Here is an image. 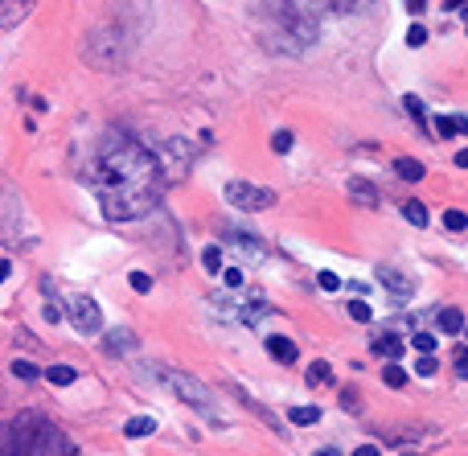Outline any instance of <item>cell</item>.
<instances>
[{"instance_id": "6da1fadb", "label": "cell", "mask_w": 468, "mask_h": 456, "mask_svg": "<svg viewBox=\"0 0 468 456\" xmlns=\"http://www.w3.org/2000/svg\"><path fill=\"white\" fill-rule=\"evenodd\" d=\"M90 177H95V189H99L103 218H111V222L144 218L160 202V189H164L160 160L127 136H107L103 140Z\"/></svg>"}, {"instance_id": "7a4b0ae2", "label": "cell", "mask_w": 468, "mask_h": 456, "mask_svg": "<svg viewBox=\"0 0 468 456\" xmlns=\"http://www.w3.org/2000/svg\"><path fill=\"white\" fill-rule=\"evenodd\" d=\"M263 41L271 49H284V53H300L304 45L317 41V16L308 8V0H267L263 4Z\"/></svg>"}, {"instance_id": "3957f363", "label": "cell", "mask_w": 468, "mask_h": 456, "mask_svg": "<svg viewBox=\"0 0 468 456\" xmlns=\"http://www.w3.org/2000/svg\"><path fill=\"white\" fill-rule=\"evenodd\" d=\"M152 379H160L181 403H189V407H197V411H206V416H214V395H210V387L206 383H197L193 374H185V370H173V366H156L152 370Z\"/></svg>"}, {"instance_id": "277c9868", "label": "cell", "mask_w": 468, "mask_h": 456, "mask_svg": "<svg viewBox=\"0 0 468 456\" xmlns=\"http://www.w3.org/2000/svg\"><path fill=\"white\" fill-rule=\"evenodd\" d=\"M226 202L234 206V210H271L275 206V189H267V185H251V181H226Z\"/></svg>"}, {"instance_id": "5b68a950", "label": "cell", "mask_w": 468, "mask_h": 456, "mask_svg": "<svg viewBox=\"0 0 468 456\" xmlns=\"http://www.w3.org/2000/svg\"><path fill=\"white\" fill-rule=\"evenodd\" d=\"M66 321H70L82 337H95V333L103 329V313H99V304H95L90 296H82V292L66 296Z\"/></svg>"}, {"instance_id": "8992f818", "label": "cell", "mask_w": 468, "mask_h": 456, "mask_svg": "<svg viewBox=\"0 0 468 456\" xmlns=\"http://www.w3.org/2000/svg\"><path fill=\"white\" fill-rule=\"evenodd\" d=\"M374 276H378V284H382V288H386L399 304H407V300L415 296V280H411L407 272H399L395 263H378V267H374Z\"/></svg>"}, {"instance_id": "52a82bcc", "label": "cell", "mask_w": 468, "mask_h": 456, "mask_svg": "<svg viewBox=\"0 0 468 456\" xmlns=\"http://www.w3.org/2000/svg\"><path fill=\"white\" fill-rule=\"evenodd\" d=\"M33 4H37V0H0V29L21 25V21L33 12Z\"/></svg>"}, {"instance_id": "ba28073f", "label": "cell", "mask_w": 468, "mask_h": 456, "mask_svg": "<svg viewBox=\"0 0 468 456\" xmlns=\"http://www.w3.org/2000/svg\"><path fill=\"white\" fill-rule=\"evenodd\" d=\"M222 235H226V243H234L243 255H255V259L263 255V243H259L255 235H247V230H238V226H222Z\"/></svg>"}, {"instance_id": "9c48e42d", "label": "cell", "mask_w": 468, "mask_h": 456, "mask_svg": "<svg viewBox=\"0 0 468 456\" xmlns=\"http://www.w3.org/2000/svg\"><path fill=\"white\" fill-rule=\"evenodd\" d=\"M267 354H271L275 362H284V366H292V362L300 358L296 341H292V337H280V333H271V337H267Z\"/></svg>"}, {"instance_id": "30bf717a", "label": "cell", "mask_w": 468, "mask_h": 456, "mask_svg": "<svg viewBox=\"0 0 468 456\" xmlns=\"http://www.w3.org/2000/svg\"><path fill=\"white\" fill-rule=\"evenodd\" d=\"M349 197L358 206H378V185L366 181V177H349Z\"/></svg>"}, {"instance_id": "8fae6325", "label": "cell", "mask_w": 468, "mask_h": 456, "mask_svg": "<svg viewBox=\"0 0 468 456\" xmlns=\"http://www.w3.org/2000/svg\"><path fill=\"white\" fill-rule=\"evenodd\" d=\"M436 325H440L444 333H465V313H460L456 304H444V309L436 313Z\"/></svg>"}, {"instance_id": "7c38bea8", "label": "cell", "mask_w": 468, "mask_h": 456, "mask_svg": "<svg viewBox=\"0 0 468 456\" xmlns=\"http://www.w3.org/2000/svg\"><path fill=\"white\" fill-rule=\"evenodd\" d=\"M436 136H468L465 115H436Z\"/></svg>"}, {"instance_id": "4fadbf2b", "label": "cell", "mask_w": 468, "mask_h": 456, "mask_svg": "<svg viewBox=\"0 0 468 456\" xmlns=\"http://www.w3.org/2000/svg\"><path fill=\"white\" fill-rule=\"evenodd\" d=\"M103 350H107V354H127V350H136V337H132L127 329H115V333L103 337Z\"/></svg>"}, {"instance_id": "5bb4252c", "label": "cell", "mask_w": 468, "mask_h": 456, "mask_svg": "<svg viewBox=\"0 0 468 456\" xmlns=\"http://www.w3.org/2000/svg\"><path fill=\"white\" fill-rule=\"evenodd\" d=\"M156 432V420L152 416H132L127 424H123V436L127 440H140V436H152Z\"/></svg>"}, {"instance_id": "9a60e30c", "label": "cell", "mask_w": 468, "mask_h": 456, "mask_svg": "<svg viewBox=\"0 0 468 456\" xmlns=\"http://www.w3.org/2000/svg\"><path fill=\"white\" fill-rule=\"evenodd\" d=\"M395 173H399L403 181H423V173H428V169H423L415 156H399V160H395Z\"/></svg>"}, {"instance_id": "2e32d148", "label": "cell", "mask_w": 468, "mask_h": 456, "mask_svg": "<svg viewBox=\"0 0 468 456\" xmlns=\"http://www.w3.org/2000/svg\"><path fill=\"white\" fill-rule=\"evenodd\" d=\"M325 8H333V12H366V8H374L378 0H321Z\"/></svg>"}, {"instance_id": "e0dca14e", "label": "cell", "mask_w": 468, "mask_h": 456, "mask_svg": "<svg viewBox=\"0 0 468 456\" xmlns=\"http://www.w3.org/2000/svg\"><path fill=\"white\" fill-rule=\"evenodd\" d=\"M288 420H292L296 428H308V424H321V407H292V411H288Z\"/></svg>"}, {"instance_id": "ac0fdd59", "label": "cell", "mask_w": 468, "mask_h": 456, "mask_svg": "<svg viewBox=\"0 0 468 456\" xmlns=\"http://www.w3.org/2000/svg\"><path fill=\"white\" fill-rule=\"evenodd\" d=\"M403 218H407L411 226H428V206H423V202H407V206H403Z\"/></svg>"}, {"instance_id": "d6986e66", "label": "cell", "mask_w": 468, "mask_h": 456, "mask_svg": "<svg viewBox=\"0 0 468 456\" xmlns=\"http://www.w3.org/2000/svg\"><path fill=\"white\" fill-rule=\"evenodd\" d=\"M45 379H49L53 387H70L78 374H74V366H49V370H45Z\"/></svg>"}, {"instance_id": "ffe728a7", "label": "cell", "mask_w": 468, "mask_h": 456, "mask_svg": "<svg viewBox=\"0 0 468 456\" xmlns=\"http://www.w3.org/2000/svg\"><path fill=\"white\" fill-rule=\"evenodd\" d=\"M382 383H386V387H407V370H403L399 362H386V366H382Z\"/></svg>"}, {"instance_id": "44dd1931", "label": "cell", "mask_w": 468, "mask_h": 456, "mask_svg": "<svg viewBox=\"0 0 468 456\" xmlns=\"http://www.w3.org/2000/svg\"><path fill=\"white\" fill-rule=\"evenodd\" d=\"M201 267H206L210 276H218V272H222V247H206V251H201Z\"/></svg>"}, {"instance_id": "7402d4cb", "label": "cell", "mask_w": 468, "mask_h": 456, "mask_svg": "<svg viewBox=\"0 0 468 456\" xmlns=\"http://www.w3.org/2000/svg\"><path fill=\"white\" fill-rule=\"evenodd\" d=\"M308 383H312V387L333 383V366H329V362H312V366H308Z\"/></svg>"}, {"instance_id": "603a6c76", "label": "cell", "mask_w": 468, "mask_h": 456, "mask_svg": "<svg viewBox=\"0 0 468 456\" xmlns=\"http://www.w3.org/2000/svg\"><path fill=\"white\" fill-rule=\"evenodd\" d=\"M444 230H468V214L465 210H444Z\"/></svg>"}, {"instance_id": "cb8c5ba5", "label": "cell", "mask_w": 468, "mask_h": 456, "mask_svg": "<svg viewBox=\"0 0 468 456\" xmlns=\"http://www.w3.org/2000/svg\"><path fill=\"white\" fill-rule=\"evenodd\" d=\"M292 144H296V136H292L288 128H280V132L271 136V152H292Z\"/></svg>"}, {"instance_id": "d4e9b609", "label": "cell", "mask_w": 468, "mask_h": 456, "mask_svg": "<svg viewBox=\"0 0 468 456\" xmlns=\"http://www.w3.org/2000/svg\"><path fill=\"white\" fill-rule=\"evenodd\" d=\"M267 313H271V304L255 300V304H247V309H243V325H255V321H259V317H267Z\"/></svg>"}, {"instance_id": "484cf974", "label": "cell", "mask_w": 468, "mask_h": 456, "mask_svg": "<svg viewBox=\"0 0 468 456\" xmlns=\"http://www.w3.org/2000/svg\"><path fill=\"white\" fill-rule=\"evenodd\" d=\"M411 346H415V354H436V333H415Z\"/></svg>"}, {"instance_id": "4316f807", "label": "cell", "mask_w": 468, "mask_h": 456, "mask_svg": "<svg viewBox=\"0 0 468 456\" xmlns=\"http://www.w3.org/2000/svg\"><path fill=\"white\" fill-rule=\"evenodd\" d=\"M12 374H16V379H25V383H33V379H41V370H37L33 362H21V358L12 362Z\"/></svg>"}, {"instance_id": "83f0119b", "label": "cell", "mask_w": 468, "mask_h": 456, "mask_svg": "<svg viewBox=\"0 0 468 456\" xmlns=\"http://www.w3.org/2000/svg\"><path fill=\"white\" fill-rule=\"evenodd\" d=\"M378 354H386V358L395 362V358L403 354V341H399V337H382V341H378Z\"/></svg>"}, {"instance_id": "f1b7e54d", "label": "cell", "mask_w": 468, "mask_h": 456, "mask_svg": "<svg viewBox=\"0 0 468 456\" xmlns=\"http://www.w3.org/2000/svg\"><path fill=\"white\" fill-rule=\"evenodd\" d=\"M127 284H132L136 292H152V276H148V272H132V276H127Z\"/></svg>"}, {"instance_id": "f546056e", "label": "cell", "mask_w": 468, "mask_h": 456, "mask_svg": "<svg viewBox=\"0 0 468 456\" xmlns=\"http://www.w3.org/2000/svg\"><path fill=\"white\" fill-rule=\"evenodd\" d=\"M349 317H354V321H370L374 313H370V304H366V300H349Z\"/></svg>"}, {"instance_id": "4dcf8cb0", "label": "cell", "mask_w": 468, "mask_h": 456, "mask_svg": "<svg viewBox=\"0 0 468 456\" xmlns=\"http://www.w3.org/2000/svg\"><path fill=\"white\" fill-rule=\"evenodd\" d=\"M222 284L226 288H243V272L238 267H222Z\"/></svg>"}, {"instance_id": "1f68e13d", "label": "cell", "mask_w": 468, "mask_h": 456, "mask_svg": "<svg viewBox=\"0 0 468 456\" xmlns=\"http://www.w3.org/2000/svg\"><path fill=\"white\" fill-rule=\"evenodd\" d=\"M415 370H419V374H423V379H428V374H436V370H440V362H436V358H432V354H423V358H419V362H415Z\"/></svg>"}, {"instance_id": "d6a6232c", "label": "cell", "mask_w": 468, "mask_h": 456, "mask_svg": "<svg viewBox=\"0 0 468 456\" xmlns=\"http://www.w3.org/2000/svg\"><path fill=\"white\" fill-rule=\"evenodd\" d=\"M423 41H428V29L423 25H411L407 29V45H423Z\"/></svg>"}, {"instance_id": "836d02e7", "label": "cell", "mask_w": 468, "mask_h": 456, "mask_svg": "<svg viewBox=\"0 0 468 456\" xmlns=\"http://www.w3.org/2000/svg\"><path fill=\"white\" fill-rule=\"evenodd\" d=\"M403 103H407V111L423 123V103H419V95H403Z\"/></svg>"}, {"instance_id": "e575fe53", "label": "cell", "mask_w": 468, "mask_h": 456, "mask_svg": "<svg viewBox=\"0 0 468 456\" xmlns=\"http://www.w3.org/2000/svg\"><path fill=\"white\" fill-rule=\"evenodd\" d=\"M321 288H325V292H337V288H341V280H337L333 272H321Z\"/></svg>"}, {"instance_id": "d590c367", "label": "cell", "mask_w": 468, "mask_h": 456, "mask_svg": "<svg viewBox=\"0 0 468 456\" xmlns=\"http://www.w3.org/2000/svg\"><path fill=\"white\" fill-rule=\"evenodd\" d=\"M456 370H460V374H468V350H460V354H456Z\"/></svg>"}, {"instance_id": "8d00e7d4", "label": "cell", "mask_w": 468, "mask_h": 456, "mask_svg": "<svg viewBox=\"0 0 468 456\" xmlns=\"http://www.w3.org/2000/svg\"><path fill=\"white\" fill-rule=\"evenodd\" d=\"M354 456H378V448L374 444H362V448H354Z\"/></svg>"}, {"instance_id": "74e56055", "label": "cell", "mask_w": 468, "mask_h": 456, "mask_svg": "<svg viewBox=\"0 0 468 456\" xmlns=\"http://www.w3.org/2000/svg\"><path fill=\"white\" fill-rule=\"evenodd\" d=\"M8 272H12V263H8V259H0V284L8 280Z\"/></svg>"}, {"instance_id": "f35d334b", "label": "cell", "mask_w": 468, "mask_h": 456, "mask_svg": "<svg viewBox=\"0 0 468 456\" xmlns=\"http://www.w3.org/2000/svg\"><path fill=\"white\" fill-rule=\"evenodd\" d=\"M456 165H460V169H468V148H465V152H456Z\"/></svg>"}, {"instance_id": "ab89813d", "label": "cell", "mask_w": 468, "mask_h": 456, "mask_svg": "<svg viewBox=\"0 0 468 456\" xmlns=\"http://www.w3.org/2000/svg\"><path fill=\"white\" fill-rule=\"evenodd\" d=\"M444 8L452 12V8H465V0H444Z\"/></svg>"}, {"instance_id": "60d3db41", "label": "cell", "mask_w": 468, "mask_h": 456, "mask_svg": "<svg viewBox=\"0 0 468 456\" xmlns=\"http://www.w3.org/2000/svg\"><path fill=\"white\" fill-rule=\"evenodd\" d=\"M407 8H411V12H419V8H423V0H407Z\"/></svg>"}, {"instance_id": "b9f144b4", "label": "cell", "mask_w": 468, "mask_h": 456, "mask_svg": "<svg viewBox=\"0 0 468 456\" xmlns=\"http://www.w3.org/2000/svg\"><path fill=\"white\" fill-rule=\"evenodd\" d=\"M312 456H341L337 448H321V453H312Z\"/></svg>"}, {"instance_id": "7bdbcfd3", "label": "cell", "mask_w": 468, "mask_h": 456, "mask_svg": "<svg viewBox=\"0 0 468 456\" xmlns=\"http://www.w3.org/2000/svg\"><path fill=\"white\" fill-rule=\"evenodd\" d=\"M465 337H468V325H465Z\"/></svg>"}, {"instance_id": "ee69618b", "label": "cell", "mask_w": 468, "mask_h": 456, "mask_svg": "<svg viewBox=\"0 0 468 456\" xmlns=\"http://www.w3.org/2000/svg\"><path fill=\"white\" fill-rule=\"evenodd\" d=\"M407 456H411V453H407Z\"/></svg>"}]
</instances>
